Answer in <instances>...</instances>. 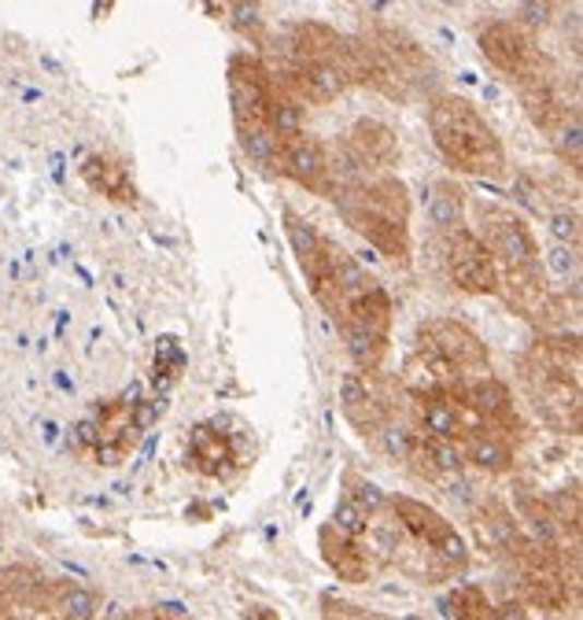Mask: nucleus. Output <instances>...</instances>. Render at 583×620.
<instances>
[{"label":"nucleus","mask_w":583,"mask_h":620,"mask_svg":"<svg viewBox=\"0 0 583 620\" xmlns=\"http://www.w3.org/2000/svg\"><path fill=\"white\" fill-rule=\"evenodd\" d=\"M462 451H465V462H473L476 469H484V473H510L513 469V451L491 432H473Z\"/></svg>","instance_id":"21"},{"label":"nucleus","mask_w":583,"mask_h":620,"mask_svg":"<svg viewBox=\"0 0 583 620\" xmlns=\"http://www.w3.org/2000/svg\"><path fill=\"white\" fill-rule=\"evenodd\" d=\"M329 528L340 532V536H347V539H358L369 532V517L355 506L352 499H340L333 506V517H329Z\"/></svg>","instance_id":"32"},{"label":"nucleus","mask_w":583,"mask_h":620,"mask_svg":"<svg viewBox=\"0 0 583 620\" xmlns=\"http://www.w3.org/2000/svg\"><path fill=\"white\" fill-rule=\"evenodd\" d=\"M447 274L454 288L469 296H495L499 293V263L491 251L480 245L473 229H459L447 237Z\"/></svg>","instance_id":"5"},{"label":"nucleus","mask_w":583,"mask_h":620,"mask_svg":"<svg viewBox=\"0 0 583 620\" xmlns=\"http://www.w3.org/2000/svg\"><path fill=\"white\" fill-rule=\"evenodd\" d=\"M296 82H291V90H296V100L299 104H333L336 96H344V90L352 82H347L344 67H340V52L333 60H307V63H296Z\"/></svg>","instance_id":"10"},{"label":"nucleus","mask_w":583,"mask_h":620,"mask_svg":"<svg viewBox=\"0 0 583 620\" xmlns=\"http://www.w3.org/2000/svg\"><path fill=\"white\" fill-rule=\"evenodd\" d=\"M340 45H344V37L325 23H304V26H296V34H291V48H296L299 63L333 60V56L340 52Z\"/></svg>","instance_id":"20"},{"label":"nucleus","mask_w":583,"mask_h":620,"mask_svg":"<svg viewBox=\"0 0 583 620\" xmlns=\"http://www.w3.org/2000/svg\"><path fill=\"white\" fill-rule=\"evenodd\" d=\"M277 170L291 178L296 186L310 192H329V163H325V144L310 133H296V138L281 141Z\"/></svg>","instance_id":"9"},{"label":"nucleus","mask_w":583,"mask_h":620,"mask_svg":"<svg viewBox=\"0 0 583 620\" xmlns=\"http://www.w3.org/2000/svg\"><path fill=\"white\" fill-rule=\"evenodd\" d=\"M373 436H377V443H381V451L388 454V458H395V462H414L417 448H421V436L411 432L400 421H392V418L377 425Z\"/></svg>","instance_id":"27"},{"label":"nucleus","mask_w":583,"mask_h":620,"mask_svg":"<svg viewBox=\"0 0 583 620\" xmlns=\"http://www.w3.org/2000/svg\"><path fill=\"white\" fill-rule=\"evenodd\" d=\"M322 555H325L329 565L336 569V576L352 580V584L366 580V573H369V561H366L362 550H358V542L340 536V532H333V528L322 532Z\"/></svg>","instance_id":"18"},{"label":"nucleus","mask_w":583,"mask_h":620,"mask_svg":"<svg viewBox=\"0 0 583 620\" xmlns=\"http://www.w3.org/2000/svg\"><path fill=\"white\" fill-rule=\"evenodd\" d=\"M0 609H4V587H0Z\"/></svg>","instance_id":"43"},{"label":"nucleus","mask_w":583,"mask_h":620,"mask_svg":"<svg viewBox=\"0 0 583 620\" xmlns=\"http://www.w3.org/2000/svg\"><path fill=\"white\" fill-rule=\"evenodd\" d=\"M465 403H469L473 414H480L488 425H517V414H513V395L510 388L495 377H480L465 388Z\"/></svg>","instance_id":"15"},{"label":"nucleus","mask_w":583,"mask_h":620,"mask_svg":"<svg viewBox=\"0 0 583 620\" xmlns=\"http://www.w3.org/2000/svg\"><path fill=\"white\" fill-rule=\"evenodd\" d=\"M488 620H528V609H524L521 603H499V606H491V613Z\"/></svg>","instance_id":"40"},{"label":"nucleus","mask_w":583,"mask_h":620,"mask_svg":"<svg viewBox=\"0 0 583 620\" xmlns=\"http://www.w3.org/2000/svg\"><path fill=\"white\" fill-rule=\"evenodd\" d=\"M417 421H421L425 440H459L465 432L462 410L451 395H432V400H417Z\"/></svg>","instance_id":"16"},{"label":"nucleus","mask_w":583,"mask_h":620,"mask_svg":"<svg viewBox=\"0 0 583 620\" xmlns=\"http://www.w3.org/2000/svg\"><path fill=\"white\" fill-rule=\"evenodd\" d=\"M554 148H558V155L569 163L572 170L580 167V155H583V122H580L576 111H569L566 119L554 126Z\"/></svg>","instance_id":"31"},{"label":"nucleus","mask_w":583,"mask_h":620,"mask_svg":"<svg viewBox=\"0 0 583 620\" xmlns=\"http://www.w3.org/2000/svg\"><path fill=\"white\" fill-rule=\"evenodd\" d=\"M237 138H240V152H245L248 159L255 163V167L277 170L281 141H277V133L270 130L266 122H259V126H237Z\"/></svg>","instance_id":"24"},{"label":"nucleus","mask_w":583,"mask_h":620,"mask_svg":"<svg viewBox=\"0 0 583 620\" xmlns=\"http://www.w3.org/2000/svg\"><path fill=\"white\" fill-rule=\"evenodd\" d=\"M400 620H425V617H417V613H406V617H400Z\"/></svg>","instance_id":"42"},{"label":"nucleus","mask_w":583,"mask_h":620,"mask_svg":"<svg viewBox=\"0 0 583 620\" xmlns=\"http://www.w3.org/2000/svg\"><path fill=\"white\" fill-rule=\"evenodd\" d=\"M432 550H436V555H440L451 569H462L465 561H469V547H465V539L459 536V532H454V525L432 542Z\"/></svg>","instance_id":"34"},{"label":"nucleus","mask_w":583,"mask_h":620,"mask_svg":"<svg viewBox=\"0 0 583 620\" xmlns=\"http://www.w3.org/2000/svg\"><path fill=\"white\" fill-rule=\"evenodd\" d=\"M189 454L192 462H200L203 473H218L222 462H233V451H229V440L222 432H215L211 425H200L192 432V443H189Z\"/></svg>","instance_id":"25"},{"label":"nucleus","mask_w":583,"mask_h":620,"mask_svg":"<svg viewBox=\"0 0 583 620\" xmlns=\"http://www.w3.org/2000/svg\"><path fill=\"white\" fill-rule=\"evenodd\" d=\"M480 52L495 71L513 78L517 85L532 82L543 71V56L532 34L517 26L513 19H491L488 26L480 31Z\"/></svg>","instance_id":"3"},{"label":"nucleus","mask_w":583,"mask_h":620,"mask_svg":"<svg viewBox=\"0 0 583 620\" xmlns=\"http://www.w3.org/2000/svg\"><path fill=\"white\" fill-rule=\"evenodd\" d=\"M185 366V351L181 344L174 341V336H167V341L159 344V351H155V377H178V370Z\"/></svg>","instance_id":"36"},{"label":"nucleus","mask_w":583,"mask_h":620,"mask_svg":"<svg viewBox=\"0 0 583 620\" xmlns=\"http://www.w3.org/2000/svg\"><path fill=\"white\" fill-rule=\"evenodd\" d=\"M285 233H288V245L296 251L299 263H307V259H314L318 251H322L325 237L318 233L304 215H296V211H285Z\"/></svg>","instance_id":"28"},{"label":"nucleus","mask_w":583,"mask_h":620,"mask_svg":"<svg viewBox=\"0 0 583 620\" xmlns=\"http://www.w3.org/2000/svg\"><path fill=\"white\" fill-rule=\"evenodd\" d=\"M550 237L561 248H580V215L576 211H558L550 215Z\"/></svg>","instance_id":"35"},{"label":"nucleus","mask_w":583,"mask_h":620,"mask_svg":"<svg viewBox=\"0 0 583 620\" xmlns=\"http://www.w3.org/2000/svg\"><path fill=\"white\" fill-rule=\"evenodd\" d=\"M233 15H237V26L245 31V26H259L262 19H259V4H233L229 8Z\"/></svg>","instance_id":"41"},{"label":"nucleus","mask_w":583,"mask_h":620,"mask_svg":"<svg viewBox=\"0 0 583 620\" xmlns=\"http://www.w3.org/2000/svg\"><path fill=\"white\" fill-rule=\"evenodd\" d=\"M336 207L358 237H366L381 255L406 263L411 259V192L400 178H377L355 192H340Z\"/></svg>","instance_id":"2"},{"label":"nucleus","mask_w":583,"mask_h":620,"mask_svg":"<svg viewBox=\"0 0 583 620\" xmlns=\"http://www.w3.org/2000/svg\"><path fill=\"white\" fill-rule=\"evenodd\" d=\"M480 226H484V233H476V237H480V245L491 251L495 263H502L507 270L539 263L536 237H532V229L524 226V218L510 215V211H484Z\"/></svg>","instance_id":"6"},{"label":"nucleus","mask_w":583,"mask_h":620,"mask_svg":"<svg viewBox=\"0 0 583 620\" xmlns=\"http://www.w3.org/2000/svg\"><path fill=\"white\" fill-rule=\"evenodd\" d=\"M82 178L85 186L100 196H108L115 203H138V186L130 178V167L119 159H108V155H90L82 163Z\"/></svg>","instance_id":"14"},{"label":"nucleus","mask_w":583,"mask_h":620,"mask_svg":"<svg viewBox=\"0 0 583 620\" xmlns=\"http://www.w3.org/2000/svg\"><path fill=\"white\" fill-rule=\"evenodd\" d=\"M344 499H352L358 510L366 513V517H373V513H381V510H388V491H381L377 488L373 480H358V477H352L347 480V496Z\"/></svg>","instance_id":"33"},{"label":"nucleus","mask_w":583,"mask_h":620,"mask_svg":"<svg viewBox=\"0 0 583 620\" xmlns=\"http://www.w3.org/2000/svg\"><path fill=\"white\" fill-rule=\"evenodd\" d=\"M266 126L277 133V141H288L296 138V133H304V104H299L296 96H288V90L274 85V90H270Z\"/></svg>","instance_id":"23"},{"label":"nucleus","mask_w":583,"mask_h":620,"mask_svg":"<svg viewBox=\"0 0 583 620\" xmlns=\"http://www.w3.org/2000/svg\"><path fill=\"white\" fill-rule=\"evenodd\" d=\"M429 218L432 226L451 237V233L465 229V196L454 181H436L432 186V196H429Z\"/></svg>","instance_id":"19"},{"label":"nucleus","mask_w":583,"mask_h":620,"mask_svg":"<svg viewBox=\"0 0 583 620\" xmlns=\"http://www.w3.org/2000/svg\"><path fill=\"white\" fill-rule=\"evenodd\" d=\"M528 388H532V395H536V406L543 418L566 432H580V381L576 377H561V373L536 366V370L528 373Z\"/></svg>","instance_id":"8"},{"label":"nucleus","mask_w":583,"mask_h":620,"mask_svg":"<svg viewBox=\"0 0 583 620\" xmlns=\"http://www.w3.org/2000/svg\"><path fill=\"white\" fill-rule=\"evenodd\" d=\"M340 333H344L347 355H352V362L358 366V370L373 373L377 366H381V358L388 351V341H381V336H373V333H366L362 325L347 322V318H340Z\"/></svg>","instance_id":"22"},{"label":"nucleus","mask_w":583,"mask_h":620,"mask_svg":"<svg viewBox=\"0 0 583 620\" xmlns=\"http://www.w3.org/2000/svg\"><path fill=\"white\" fill-rule=\"evenodd\" d=\"M270 90H274V78L266 74V67L259 60H251V56H233L229 100H233V119H237V126L266 122Z\"/></svg>","instance_id":"7"},{"label":"nucleus","mask_w":583,"mask_h":620,"mask_svg":"<svg viewBox=\"0 0 583 620\" xmlns=\"http://www.w3.org/2000/svg\"><path fill=\"white\" fill-rule=\"evenodd\" d=\"M550 266L558 270L561 277H572V274H580V255H576V248H554L550 251Z\"/></svg>","instance_id":"38"},{"label":"nucleus","mask_w":583,"mask_h":620,"mask_svg":"<svg viewBox=\"0 0 583 620\" xmlns=\"http://www.w3.org/2000/svg\"><path fill=\"white\" fill-rule=\"evenodd\" d=\"M347 148L358 155V163L369 167H392L400 159V141H395V130H388L384 122L377 119H358L347 133Z\"/></svg>","instance_id":"12"},{"label":"nucleus","mask_w":583,"mask_h":620,"mask_svg":"<svg viewBox=\"0 0 583 620\" xmlns=\"http://www.w3.org/2000/svg\"><path fill=\"white\" fill-rule=\"evenodd\" d=\"M340 406L362 432H373L377 425L388 421L384 403L373 392V373H347L340 381Z\"/></svg>","instance_id":"13"},{"label":"nucleus","mask_w":583,"mask_h":620,"mask_svg":"<svg viewBox=\"0 0 583 620\" xmlns=\"http://www.w3.org/2000/svg\"><path fill=\"white\" fill-rule=\"evenodd\" d=\"M547 15H550V4H521L513 23H517V26H539V23H547Z\"/></svg>","instance_id":"39"},{"label":"nucleus","mask_w":583,"mask_h":620,"mask_svg":"<svg viewBox=\"0 0 583 620\" xmlns=\"http://www.w3.org/2000/svg\"><path fill=\"white\" fill-rule=\"evenodd\" d=\"M56 609H60L63 620H96V613H100V603H96V595H93L90 587L67 584V587H60Z\"/></svg>","instance_id":"29"},{"label":"nucleus","mask_w":583,"mask_h":620,"mask_svg":"<svg viewBox=\"0 0 583 620\" xmlns=\"http://www.w3.org/2000/svg\"><path fill=\"white\" fill-rule=\"evenodd\" d=\"M429 130L436 148L459 174L499 178L507 170V148L491 122L462 96H436L429 104Z\"/></svg>","instance_id":"1"},{"label":"nucleus","mask_w":583,"mask_h":620,"mask_svg":"<svg viewBox=\"0 0 583 620\" xmlns=\"http://www.w3.org/2000/svg\"><path fill=\"white\" fill-rule=\"evenodd\" d=\"M163 410H167V403H163V400H144V406H138V410L130 414V425H133L138 432L152 429V425L159 421Z\"/></svg>","instance_id":"37"},{"label":"nucleus","mask_w":583,"mask_h":620,"mask_svg":"<svg viewBox=\"0 0 583 620\" xmlns=\"http://www.w3.org/2000/svg\"><path fill=\"white\" fill-rule=\"evenodd\" d=\"M429 462V469L447 473V477H459L465 469V451L459 440H425L421 436V448H417L414 462Z\"/></svg>","instance_id":"26"},{"label":"nucleus","mask_w":583,"mask_h":620,"mask_svg":"<svg viewBox=\"0 0 583 620\" xmlns=\"http://www.w3.org/2000/svg\"><path fill=\"white\" fill-rule=\"evenodd\" d=\"M421 344L454 373H473L476 381L488 377V347L469 325L451 322V318H432L421 325Z\"/></svg>","instance_id":"4"},{"label":"nucleus","mask_w":583,"mask_h":620,"mask_svg":"<svg viewBox=\"0 0 583 620\" xmlns=\"http://www.w3.org/2000/svg\"><path fill=\"white\" fill-rule=\"evenodd\" d=\"M443 609H447V617H454V620H488L491 603L480 587H459V591H451V598L443 603Z\"/></svg>","instance_id":"30"},{"label":"nucleus","mask_w":583,"mask_h":620,"mask_svg":"<svg viewBox=\"0 0 583 620\" xmlns=\"http://www.w3.org/2000/svg\"><path fill=\"white\" fill-rule=\"evenodd\" d=\"M499 293L502 299L517 310L521 318H539L547 307V277H543L539 263L517 266V270H499Z\"/></svg>","instance_id":"11"},{"label":"nucleus","mask_w":583,"mask_h":620,"mask_svg":"<svg viewBox=\"0 0 583 620\" xmlns=\"http://www.w3.org/2000/svg\"><path fill=\"white\" fill-rule=\"evenodd\" d=\"M388 506L395 510V525H400L403 532H411L414 539L429 542V547L443 536L447 528H451V521H443L432 506H425V502H417V499L400 496L395 502H388Z\"/></svg>","instance_id":"17"}]
</instances>
